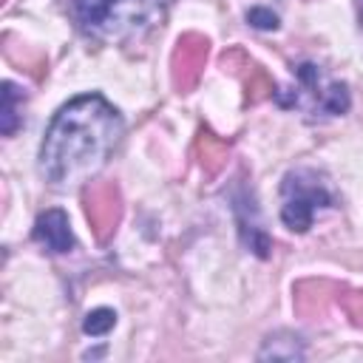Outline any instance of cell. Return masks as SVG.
Instances as JSON below:
<instances>
[{
    "label": "cell",
    "mask_w": 363,
    "mask_h": 363,
    "mask_svg": "<svg viewBox=\"0 0 363 363\" xmlns=\"http://www.w3.org/2000/svg\"><path fill=\"white\" fill-rule=\"evenodd\" d=\"M82 201H85V216H88L96 238L105 244L113 235L119 216H122V199H119L116 184H111V182L108 184H91L85 190Z\"/></svg>",
    "instance_id": "5b68a950"
},
{
    "label": "cell",
    "mask_w": 363,
    "mask_h": 363,
    "mask_svg": "<svg viewBox=\"0 0 363 363\" xmlns=\"http://www.w3.org/2000/svg\"><path fill=\"white\" fill-rule=\"evenodd\" d=\"M207 60V40L201 34H184L173 51V82L176 88L187 91L196 85Z\"/></svg>",
    "instance_id": "8992f818"
},
{
    "label": "cell",
    "mask_w": 363,
    "mask_h": 363,
    "mask_svg": "<svg viewBox=\"0 0 363 363\" xmlns=\"http://www.w3.org/2000/svg\"><path fill=\"white\" fill-rule=\"evenodd\" d=\"M343 309L360 323V320H363V292H349V295L343 298Z\"/></svg>",
    "instance_id": "4fadbf2b"
},
{
    "label": "cell",
    "mask_w": 363,
    "mask_h": 363,
    "mask_svg": "<svg viewBox=\"0 0 363 363\" xmlns=\"http://www.w3.org/2000/svg\"><path fill=\"white\" fill-rule=\"evenodd\" d=\"M275 94V85L272 79L258 68V65H250V79H247V99L250 102H258L264 96H272Z\"/></svg>",
    "instance_id": "30bf717a"
},
{
    "label": "cell",
    "mask_w": 363,
    "mask_h": 363,
    "mask_svg": "<svg viewBox=\"0 0 363 363\" xmlns=\"http://www.w3.org/2000/svg\"><path fill=\"white\" fill-rule=\"evenodd\" d=\"M247 20H250L255 28H275V26H278V17H275L272 11H267V9H250Z\"/></svg>",
    "instance_id": "7c38bea8"
},
{
    "label": "cell",
    "mask_w": 363,
    "mask_h": 363,
    "mask_svg": "<svg viewBox=\"0 0 363 363\" xmlns=\"http://www.w3.org/2000/svg\"><path fill=\"white\" fill-rule=\"evenodd\" d=\"M281 196H284L281 221L292 233L309 230L315 213L320 207H329L332 204V196H329L326 184L312 170H292V173H286L284 184H281Z\"/></svg>",
    "instance_id": "3957f363"
},
{
    "label": "cell",
    "mask_w": 363,
    "mask_h": 363,
    "mask_svg": "<svg viewBox=\"0 0 363 363\" xmlns=\"http://www.w3.org/2000/svg\"><path fill=\"white\" fill-rule=\"evenodd\" d=\"M17 99H23V94L14 88V82H3V111H0V130L6 136H11L20 125V113H17Z\"/></svg>",
    "instance_id": "9c48e42d"
},
{
    "label": "cell",
    "mask_w": 363,
    "mask_h": 363,
    "mask_svg": "<svg viewBox=\"0 0 363 363\" xmlns=\"http://www.w3.org/2000/svg\"><path fill=\"white\" fill-rule=\"evenodd\" d=\"M71 6L91 37L128 43L162 23L167 0H71Z\"/></svg>",
    "instance_id": "7a4b0ae2"
},
{
    "label": "cell",
    "mask_w": 363,
    "mask_h": 363,
    "mask_svg": "<svg viewBox=\"0 0 363 363\" xmlns=\"http://www.w3.org/2000/svg\"><path fill=\"white\" fill-rule=\"evenodd\" d=\"M196 147H199V153L204 156L201 159V164H204V170L210 173V176H216L221 167H224V162H227V153H230V145L224 142V139H216L213 133H201L199 136V142H196Z\"/></svg>",
    "instance_id": "ba28073f"
},
{
    "label": "cell",
    "mask_w": 363,
    "mask_h": 363,
    "mask_svg": "<svg viewBox=\"0 0 363 363\" xmlns=\"http://www.w3.org/2000/svg\"><path fill=\"white\" fill-rule=\"evenodd\" d=\"M292 102L312 113H343L349 108V91L343 82L326 79L318 65L306 62L298 68V94Z\"/></svg>",
    "instance_id": "277c9868"
},
{
    "label": "cell",
    "mask_w": 363,
    "mask_h": 363,
    "mask_svg": "<svg viewBox=\"0 0 363 363\" xmlns=\"http://www.w3.org/2000/svg\"><path fill=\"white\" fill-rule=\"evenodd\" d=\"M34 238L51 252H68L74 247L68 216L62 210H45L34 224Z\"/></svg>",
    "instance_id": "52a82bcc"
},
{
    "label": "cell",
    "mask_w": 363,
    "mask_h": 363,
    "mask_svg": "<svg viewBox=\"0 0 363 363\" xmlns=\"http://www.w3.org/2000/svg\"><path fill=\"white\" fill-rule=\"evenodd\" d=\"M125 122L119 111L99 94H82L62 105L51 119L43 147L40 170L54 187L91 182L113 147L119 145Z\"/></svg>",
    "instance_id": "6da1fadb"
},
{
    "label": "cell",
    "mask_w": 363,
    "mask_h": 363,
    "mask_svg": "<svg viewBox=\"0 0 363 363\" xmlns=\"http://www.w3.org/2000/svg\"><path fill=\"white\" fill-rule=\"evenodd\" d=\"M113 323H116L113 309H94V312L85 315L82 329H85L88 335H105L108 329H113Z\"/></svg>",
    "instance_id": "8fae6325"
}]
</instances>
